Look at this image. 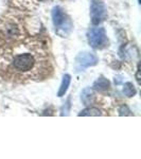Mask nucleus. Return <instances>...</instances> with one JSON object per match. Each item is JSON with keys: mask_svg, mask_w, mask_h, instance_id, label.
Returning a JSON list of instances; mask_svg holds the SVG:
<instances>
[{"mask_svg": "<svg viewBox=\"0 0 141 159\" xmlns=\"http://www.w3.org/2000/svg\"><path fill=\"white\" fill-rule=\"evenodd\" d=\"M37 64V58L34 53H17L11 61V69L17 74H27L34 70Z\"/></svg>", "mask_w": 141, "mask_h": 159, "instance_id": "f257e3e1", "label": "nucleus"}, {"mask_svg": "<svg viewBox=\"0 0 141 159\" xmlns=\"http://www.w3.org/2000/svg\"><path fill=\"white\" fill-rule=\"evenodd\" d=\"M52 21L55 27V30L61 36H66L70 32L72 25L68 16L63 12L60 7H55L52 10Z\"/></svg>", "mask_w": 141, "mask_h": 159, "instance_id": "f03ea898", "label": "nucleus"}, {"mask_svg": "<svg viewBox=\"0 0 141 159\" xmlns=\"http://www.w3.org/2000/svg\"><path fill=\"white\" fill-rule=\"evenodd\" d=\"M88 43L94 49L104 48L107 43V36L104 28H93L88 32Z\"/></svg>", "mask_w": 141, "mask_h": 159, "instance_id": "7ed1b4c3", "label": "nucleus"}, {"mask_svg": "<svg viewBox=\"0 0 141 159\" xmlns=\"http://www.w3.org/2000/svg\"><path fill=\"white\" fill-rule=\"evenodd\" d=\"M98 63V57L90 52H81L80 54L75 57V63H74V68L78 72L83 71L85 69L92 67Z\"/></svg>", "mask_w": 141, "mask_h": 159, "instance_id": "20e7f679", "label": "nucleus"}, {"mask_svg": "<svg viewBox=\"0 0 141 159\" xmlns=\"http://www.w3.org/2000/svg\"><path fill=\"white\" fill-rule=\"evenodd\" d=\"M90 16L92 25H99L106 18L107 11L102 0H92L90 6Z\"/></svg>", "mask_w": 141, "mask_h": 159, "instance_id": "39448f33", "label": "nucleus"}, {"mask_svg": "<svg viewBox=\"0 0 141 159\" xmlns=\"http://www.w3.org/2000/svg\"><path fill=\"white\" fill-rule=\"evenodd\" d=\"M111 86V83L107 79L103 78V76H100L93 83V89L98 91H106L107 89Z\"/></svg>", "mask_w": 141, "mask_h": 159, "instance_id": "423d86ee", "label": "nucleus"}, {"mask_svg": "<svg viewBox=\"0 0 141 159\" xmlns=\"http://www.w3.org/2000/svg\"><path fill=\"white\" fill-rule=\"evenodd\" d=\"M94 99V93L93 90L91 88H85L82 92V96H81V100L85 105H89L92 103Z\"/></svg>", "mask_w": 141, "mask_h": 159, "instance_id": "0eeeda50", "label": "nucleus"}, {"mask_svg": "<svg viewBox=\"0 0 141 159\" xmlns=\"http://www.w3.org/2000/svg\"><path fill=\"white\" fill-rule=\"evenodd\" d=\"M70 81H71V76L69 75V74H65V75L63 76V81H61L60 90H58V92H57L58 97H63L64 94L67 92V89L69 87V84H70Z\"/></svg>", "mask_w": 141, "mask_h": 159, "instance_id": "6e6552de", "label": "nucleus"}, {"mask_svg": "<svg viewBox=\"0 0 141 159\" xmlns=\"http://www.w3.org/2000/svg\"><path fill=\"white\" fill-rule=\"evenodd\" d=\"M123 93L126 97H129V98H132V97L135 96L136 88H135V86L133 85V83L127 82V83L124 84V86H123Z\"/></svg>", "mask_w": 141, "mask_h": 159, "instance_id": "1a4fd4ad", "label": "nucleus"}, {"mask_svg": "<svg viewBox=\"0 0 141 159\" xmlns=\"http://www.w3.org/2000/svg\"><path fill=\"white\" fill-rule=\"evenodd\" d=\"M102 112L101 110L94 107H90V108H86L79 114V116H101Z\"/></svg>", "mask_w": 141, "mask_h": 159, "instance_id": "9d476101", "label": "nucleus"}, {"mask_svg": "<svg viewBox=\"0 0 141 159\" xmlns=\"http://www.w3.org/2000/svg\"><path fill=\"white\" fill-rule=\"evenodd\" d=\"M119 112H120V115H121V116H123V115H125V116H126V115H130V109L127 108L126 106H122L121 108H120V110H119Z\"/></svg>", "mask_w": 141, "mask_h": 159, "instance_id": "9b49d317", "label": "nucleus"}]
</instances>
